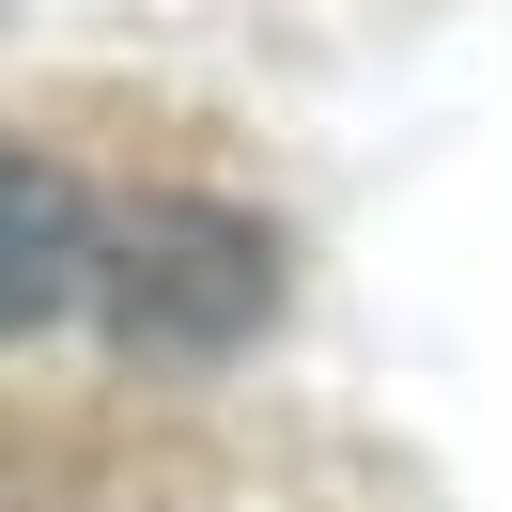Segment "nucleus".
<instances>
[{
  "mask_svg": "<svg viewBox=\"0 0 512 512\" xmlns=\"http://www.w3.org/2000/svg\"><path fill=\"white\" fill-rule=\"evenodd\" d=\"M78 295H94V202H78L47 156L0 140V342L47 326V311H78Z\"/></svg>",
  "mask_w": 512,
  "mask_h": 512,
  "instance_id": "f03ea898",
  "label": "nucleus"
},
{
  "mask_svg": "<svg viewBox=\"0 0 512 512\" xmlns=\"http://www.w3.org/2000/svg\"><path fill=\"white\" fill-rule=\"evenodd\" d=\"M94 295H109V342L125 357H233L264 311H280V233L233 218V202H140L125 233H94Z\"/></svg>",
  "mask_w": 512,
  "mask_h": 512,
  "instance_id": "f257e3e1",
  "label": "nucleus"
}]
</instances>
